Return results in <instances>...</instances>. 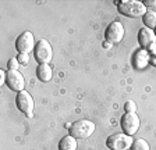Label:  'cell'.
<instances>
[{
	"label": "cell",
	"instance_id": "cell-22",
	"mask_svg": "<svg viewBox=\"0 0 156 150\" xmlns=\"http://www.w3.org/2000/svg\"><path fill=\"white\" fill-rule=\"evenodd\" d=\"M155 33H156V29H155Z\"/></svg>",
	"mask_w": 156,
	"mask_h": 150
},
{
	"label": "cell",
	"instance_id": "cell-21",
	"mask_svg": "<svg viewBox=\"0 0 156 150\" xmlns=\"http://www.w3.org/2000/svg\"><path fill=\"white\" fill-rule=\"evenodd\" d=\"M148 52L152 53V56H156V45H155V46H152V47H151V49L148 50Z\"/></svg>",
	"mask_w": 156,
	"mask_h": 150
},
{
	"label": "cell",
	"instance_id": "cell-12",
	"mask_svg": "<svg viewBox=\"0 0 156 150\" xmlns=\"http://www.w3.org/2000/svg\"><path fill=\"white\" fill-rule=\"evenodd\" d=\"M36 77L39 78V81L42 82H49L53 77L52 68L49 64H39L38 70H36Z\"/></svg>",
	"mask_w": 156,
	"mask_h": 150
},
{
	"label": "cell",
	"instance_id": "cell-14",
	"mask_svg": "<svg viewBox=\"0 0 156 150\" xmlns=\"http://www.w3.org/2000/svg\"><path fill=\"white\" fill-rule=\"evenodd\" d=\"M142 22L145 25V28H155L156 29V13L155 11H146V14L142 17Z\"/></svg>",
	"mask_w": 156,
	"mask_h": 150
},
{
	"label": "cell",
	"instance_id": "cell-16",
	"mask_svg": "<svg viewBox=\"0 0 156 150\" xmlns=\"http://www.w3.org/2000/svg\"><path fill=\"white\" fill-rule=\"evenodd\" d=\"M124 108H126V113H135L136 106H135V103H134V101L128 100L126 104H124Z\"/></svg>",
	"mask_w": 156,
	"mask_h": 150
},
{
	"label": "cell",
	"instance_id": "cell-11",
	"mask_svg": "<svg viewBox=\"0 0 156 150\" xmlns=\"http://www.w3.org/2000/svg\"><path fill=\"white\" fill-rule=\"evenodd\" d=\"M151 61V56L148 50H138L134 54V67L136 70H144L148 65V63Z\"/></svg>",
	"mask_w": 156,
	"mask_h": 150
},
{
	"label": "cell",
	"instance_id": "cell-18",
	"mask_svg": "<svg viewBox=\"0 0 156 150\" xmlns=\"http://www.w3.org/2000/svg\"><path fill=\"white\" fill-rule=\"evenodd\" d=\"M18 65H20V63H18V60H17V59H10L9 63H7L9 70H17V68H18Z\"/></svg>",
	"mask_w": 156,
	"mask_h": 150
},
{
	"label": "cell",
	"instance_id": "cell-20",
	"mask_svg": "<svg viewBox=\"0 0 156 150\" xmlns=\"http://www.w3.org/2000/svg\"><path fill=\"white\" fill-rule=\"evenodd\" d=\"M151 64L153 65V67H156V56H152V57H151Z\"/></svg>",
	"mask_w": 156,
	"mask_h": 150
},
{
	"label": "cell",
	"instance_id": "cell-10",
	"mask_svg": "<svg viewBox=\"0 0 156 150\" xmlns=\"http://www.w3.org/2000/svg\"><path fill=\"white\" fill-rule=\"evenodd\" d=\"M138 42L145 50H149L152 46L156 45V33L153 32V29L142 28L138 33Z\"/></svg>",
	"mask_w": 156,
	"mask_h": 150
},
{
	"label": "cell",
	"instance_id": "cell-1",
	"mask_svg": "<svg viewBox=\"0 0 156 150\" xmlns=\"http://www.w3.org/2000/svg\"><path fill=\"white\" fill-rule=\"evenodd\" d=\"M117 10L119 13L123 14V15L131 17V18H135V17H141L146 14V6L141 2H135V0H126V2H120V4L117 6Z\"/></svg>",
	"mask_w": 156,
	"mask_h": 150
},
{
	"label": "cell",
	"instance_id": "cell-5",
	"mask_svg": "<svg viewBox=\"0 0 156 150\" xmlns=\"http://www.w3.org/2000/svg\"><path fill=\"white\" fill-rule=\"evenodd\" d=\"M16 104L18 107V110L21 113H24L27 117H32V111H34V107H35V103H34L32 96L29 95L28 92H25V90L20 92L18 95H17Z\"/></svg>",
	"mask_w": 156,
	"mask_h": 150
},
{
	"label": "cell",
	"instance_id": "cell-13",
	"mask_svg": "<svg viewBox=\"0 0 156 150\" xmlns=\"http://www.w3.org/2000/svg\"><path fill=\"white\" fill-rule=\"evenodd\" d=\"M58 150H77V139L71 135L62 138L58 142Z\"/></svg>",
	"mask_w": 156,
	"mask_h": 150
},
{
	"label": "cell",
	"instance_id": "cell-8",
	"mask_svg": "<svg viewBox=\"0 0 156 150\" xmlns=\"http://www.w3.org/2000/svg\"><path fill=\"white\" fill-rule=\"evenodd\" d=\"M6 84L11 90L20 93V92L24 90L25 79L18 70H9V72H6Z\"/></svg>",
	"mask_w": 156,
	"mask_h": 150
},
{
	"label": "cell",
	"instance_id": "cell-17",
	"mask_svg": "<svg viewBox=\"0 0 156 150\" xmlns=\"http://www.w3.org/2000/svg\"><path fill=\"white\" fill-rule=\"evenodd\" d=\"M17 60H18L20 64H27V63L29 61V56H28V53H20L18 57H17Z\"/></svg>",
	"mask_w": 156,
	"mask_h": 150
},
{
	"label": "cell",
	"instance_id": "cell-19",
	"mask_svg": "<svg viewBox=\"0 0 156 150\" xmlns=\"http://www.w3.org/2000/svg\"><path fill=\"white\" fill-rule=\"evenodd\" d=\"M144 4H145L146 7H148V6L155 7L156 6V0H146V2H144Z\"/></svg>",
	"mask_w": 156,
	"mask_h": 150
},
{
	"label": "cell",
	"instance_id": "cell-6",
	"mask_svg": "<svg viewBox=\"0 0 156 150\" xmlns=\"http://www.w3.org/2000/svg\"><path fill=\"white\" fill-rule=\"evenodd\" d=\"M105 39L110 45L119 43L124 39V26L120 21H113L110 25L107 26L106 32H105Z\"/></svg>",
	"mask_w": 156,
	"mask_h": 150
},
{
	"label": "cell",
	"instance_id": "cell-9",
	"mask_svg": "<svg viewBox=\"0 0 156 150\" xmlns=\"http://www.w3.org/2000/svg\"><path fill=\"white\" fill-rule=\"evenodd\" d=\"M35 39H34L32 32H23L21 35L17 38L16 40V49L18 50L20 53H29L35 50Z\"/></svg>",
	"mask_w": 156,
	"mask_h": 150
},
{
	"label": "cell",
	"instance_id": "cell-7",
	"mask_svg": "<svg viewBox=\"0 0 156 150\" xmlns=\"http://www.w3.org/2000/svg\"><path fill=\"white\" fill-rule=\"evenodd\" d=\"M140 128V117L135 113H126L121 118V129L123 134L133 136Z\"/></svg>",
	"mask_w": 156,
	"mask_h": 150
},
{
	"label": "cell",
	"instance_id": "cell-2",
	"mask_svg": "<svg viewBox=\"0 0 156 150\" xmlns=\"http://www.w3.org/2000/svg\"><path fill=\"white\" fill-rule=\"evenodd\" d=\"M95 132V124L89 120H78L70 127V135L75 139H87Z\"/></svg>",
	"mask_w": 156,
	"mask_h": 150
},
{
	"label": "cell",
	"instance_id": "cell-4",
	"mask_svg": "<svg viewBox=\"0 0 156 150\" xmlns=\"http://www.w3.org/2000/svg\"><path fill=\"white\" fill-rule=\"evenodd\" d=\"M133 138L126 134H114L107 138L106 146L110 150H127L133 145Z\"/></svg>",
	"mask_w": 156,
	"mask_h": 150
},
{
	"label": "cell",
	"instance_id": "cell-3",
	"mask_svg": "<svg viewBox=\"0 0 156 150\" xmlns=\"http://www.w3.org/2000/svg\"><path fill=\"white\" fill-rule=\"evenodd\" d=\"M34 56H35V60L39 64H49V61L53 57V49L50 43L46 39H41L35 46Z\"/></svg>",
	"mask_w": 156,
	"mask_h": 150
},
{
	"label": "cell",
	"instance_id": "cell-15",
	"mask_svg": "<svg viewBox=\"0 0 156 150\" xmlns=\"http://www.w3.org/2000/svg\"><path fill=\"white\" fill-rule=\"evenodd\" d=\"M131 150H149V145L145 139H135L131 145Z\"/></svg>",
	"mask_w": 156,
	"mask_h": 150
}]
</instances>
